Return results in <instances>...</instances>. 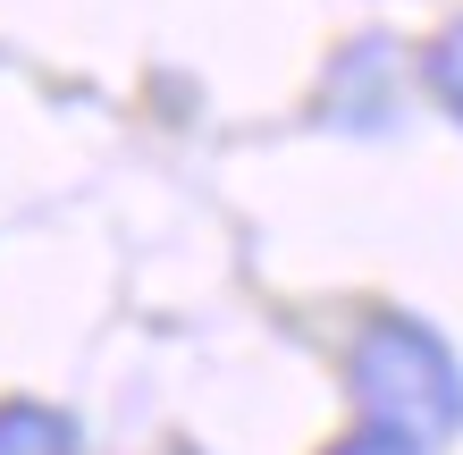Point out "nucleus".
<instances>
[{"mask_svg":"<svg viewBox=\"0 0 463 455\" xmlns=\"http://www.w3.org/2000/svg\"><path fill=\"white\" fill-rule=\"evenodd\" d=\"M430 93H439V101H447V110L463 118V17L447 25V34H439V43H430Z\"/></svg>","mask_w":463,"mask_h":455,"instance_id":"3","label":"nucleus"},{"mask_svg":"<svg viewBox=\"0 0 463 455\" xmlns=\"http://www.w3.org/2000/svg\"><path fill=\"white\" fill-rule=\"evenodd\" d=\"M329 455H421V447L404 439V431H388V422H363V431H345Z\"/></svg>","mask_w":463,"mask_h":455,"instance_id":"4","label":"nucleus"},{"mask_svg":"<svg viewBox=\"0 0 463 455\" xmlns=\"http://www.w3.org/2000/svg\"><path fill=\"white\" fill-rule=\"evenodd\" d=\"M345 371H354L363 413L388 422V431H404L413 447L463 431V363H455V346L430 329V320H413V312H379L371 329L354 337Z\"/></svg>","mask_w":463,"mask_h":455,"instance_id":"1","label":"nucleus"},{"mask_svg":"<svg viewBox=\"0 0 463 455\" xmlns=\"http://www.w3.org/2000/svg\"><path fill=\"white\" fill-rule=\"evenodd\" d=\"M0 455H85V431H76L60 405L9 396V405H0Z\"/></svg>","mask_w":463,"mask_h":455,"instance_id":"2","label":"nucleus"}]
</instances>
